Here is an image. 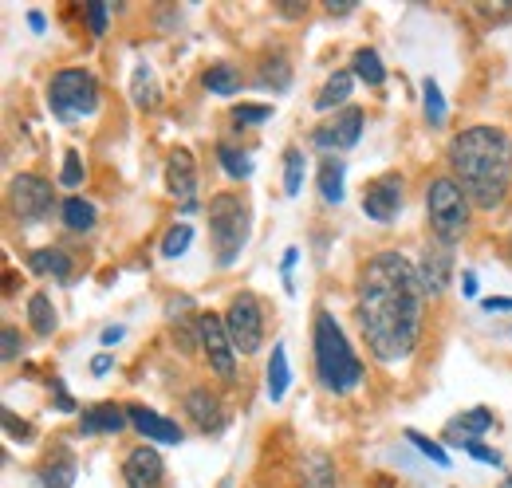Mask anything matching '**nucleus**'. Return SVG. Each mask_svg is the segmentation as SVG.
Segmentation results:
<instances>
[{"instance_id": "f257e3e1", "label": "nucleus", "mask_w": 512, "mask_h": 488, "mask_svg": "<svg viewBox=\"0 0 512 488\" xmlns=\"http://www.w3.org/2000/svg\"><path fill=\"white\" fill-rule=\"evenodd\" d=\"M422 280L402 252H375L355 280V315L379 363H402L422 335Z\"/></svg>"}, {"instance_id": "f03ea898", "label": "nucleus", "mask_w": 512, "mask_h": 488, "mask_svg": "<svg viewBox=\"0 0 512 488\" xmlns=\"http://www.w3.org/2000/svg\"><path fill=\"white\" fill-rule=\"evenodd\" d=\"M449 178L465 189V197L493 213L505 205L512 189V142L497 126H465L449 138Z\"/></svg>"}, {"instance_id": "7ed1b4c3", "label": "nucleus", "mask_w": 512, "mask_h": 488, "mask_svg": "<svg viewBox=\"0 0 512 488\" xmlns=\"http://www.w3.org/2000/svg\"><path fill=\"white\" fill-rule=\"evenodd\" d=\"M312 351H316V374L331 394H347L363 382V363L359 355L351 351L343 327L335 323L331 311L316 315V327H312Z\"/></svg>"}, {"instance_id": "20e7f679", "label": "nucleus", "mask_w": 512, "mask_h": 488, "mask_svg": "<svg viewBox=\"0 0 512 488\" xmlns=\"http://www.w3.org/2000/svg\"><path fill=\"white\" fill-rule=\"evenodd\" d=\"M205 213H209V237H213V248H217V264L221 268L237 264V256L249 244V229H253L249 201L241 193H213Z\"/></svg>"}, {"instance_id": "39448f33", "label": "nucleus", "mask_w": 512, "mask_h": 488, "mask_svg": "<svg viewBox=\"0 0 512 488\" xmlns=\"http://www.w3.org/2000/svg\"><path fill=\"white\" fill-rule=\"evenodd\" d=\"M469 209H473V201L465 197V189L453 182L449 174L430 182V189H426V217H430V233L438 241L457 244L469 233V225H473Z\"/></svg>"}, {"instance_id": "423d86ee", "label": "nucleus", "mask_w": 512, "mask_h": 488, "mask_svg": "<svg viewBox=\"0 0 512 488\" xmlns=\"http://www.w3.org/2000/svg\"><path fill=\"white\" fill-rule=\"evenodd\" d=\"M48 107L60 122H75L99 111V79L83 67H60L48 83Z\"/></svg>"}, {"instance_id": "0eeeda50", "label": "nucleus", "mask_w": 512, "mask_h": 488, "mask_svg": "<svg viewBox=\"0 0 512 488\" xmlns=\"http://www.w3.org/2000/svg\"><path fill=\"white\" fill-rule=\"evenodd\" d=\"M221 319H225V331H229L237 355H256L260 351V343H264V304L253 292H237Z\"/></svg>"}, {"instance_id": "6e6552de", "label": "nucleus", "mask_w": 512, "mask_h": 488, "mask_svg": "<svg viewBox=\"0 0 512 488\" xmlns=\"http://www.w3.org/2000/svg\"><path fill=\"white\" fill-rule=\"evenodd\" d=\"M8 205H12V217L20 225H40L56 209V189L40 174H16L8 182Z\"/></svg>"}, {"instance_id": "1a4fd4ad", "label": "nucleus", "mask_w": 512, "mask_h": 488, "mask_svg": "<svg viewBox=\"0 0 512 488\" xmlns=\"http://www.w3.org/2000/svg\"><path fill=\"white\" fill-rule=\"evenodd\" d=\"M201 355L209 363V374H217L225 386L237 382V347L225 331V319L213 311H201Z\"/></svg>"}, {"instance_id": "9d476101", "label": "nucleus", "mask_w": 512, "mask_h": 488, "mask_svg": "<svg viewBox=\"0 0 512 488\" xmlns=\"http://www.w3.org/2000/svg\"><path fill=\"white\" fill-rule=\"evenodd\" d=\"M402 197H406L402 174H379L375 182H367V189H363V213L371 221H379V225H390L402 213Z\"/></svg>"}, {"instance_id": "9b49d317", "label": "nucleus", "mask_w": 512, "mask_h": 488, "mask_svg": "<svg viewBox=\"0 0 512 488\" xmlns=\"http://www.w3.org/2000/svg\"><path fill=\"white\" fill-rule=\"evenodd\" d=\"M182 410H186V418L193 422L197 433H209V437H217L221 429H225V402L209 390V386H193L186 390V398H182Z\"/></svg>"}, {"instance_id": "f8f14e48", "label": "nucleus", "mask_w": 512, "mask_h": 488, "mask_svg": "<svg viewBox=\"0 0 512 488\" xmlns=\"http://www.w3.org/2000/svg\"><path fill=\"white\" fill-rule=\"evenodd\" d=\"M453 276V244L438 241L422 248V260H418V280H422V292L426 296H442Z\"/></svg>"}, {"instance_id": "ddd939ff", "label": "nucleus", "mask_w": 512, "mask_h": 488, "mask_svg": "<svg viewBox=\"0 0 512 488\" xmlns=\"http://www.w3.org/2000/svg\"><path fill=\"white\" fill-rule=\"evenodd\" d=\"M166 189H170V197L193 213L197 209V162H193L190 150H174L170 158H166Z\"/></svg>"}, {"instance_id": "4468645a", "label": "nucleus", "mask_w": 512, "mask_h": 488, "mask_svg": "<svg viewBox=\"0 0 512 488\" xmlns=\"http://www.w3.org/2000/svg\"><path fill=\"white\" fill-rule=\"evenodd\" d=\"M123 481H127V488H162L166 465H162L158 449L134 445L127 457H123Z\"/></svg>"}, {"instance_id": "2eb2a0df", "label": "nucleus", "mask_w": 512, "mask_h": 488, "mask_svg": "<svg viewBox=\"0 0 512 488\" xmlns=\"http://www.w3.org/2000/svg\"><path fill=\"white\" fill-rule=\"evenodd\" d=\"M363 111L359 107H347V111H339L335 119L327 122V126H320L316 130V146H323V150H351L355 142H359V134H363Z\"/></svg>"}, {"instance_id": "dca6fc26", "label": "nucleus", "mask_w": 512, "mask_h": 488, "mask_svg": "<svg viewBox=\"0 0 512 488\" xmlns=\"http://www.w3.org/2000/svg\"><path fill=\"white\" fill-rule=\"evenodd\" d=\"M127 414H130V426L138 429L142 437L158 441V445H182L186 441V433H182L178 422H170V418H162V414H154L146 406H127Z\"/></svg>"}, {"instance_id": "f3484780", "label": "nucleus", "mask_w": 512, "mask_h": 488, "mask_svg": "<svg viewBox=\"0 0 512 488\" xmlns=\"http://www.w3.org/2000/svg\"><path fill=\"white\" fill-rule=\"evenodd\" d=\"M130 426V414L115 402H95L79 414V433L83 437H99V433H123Z\"/></svg>"}, {"instance_id": "a211bd4d", "label": "nucleus", "mask_w": 512, "mask_h": 488, "mask_svg": "<svg viewBox=\"0 0 512 488\" xmlns=\"http://www.w3.org/2000/svg\"><path fill=\"white\" fill-rule=\"evenodd\" d=\"M75 473H79L75 453H71L67 445H56V449L44 457V465H40V485L44 488H71L75 485Z\"/></svg>"}, {"instance_id": "6ab92c4d", "label": "nucleus", "mask_w": 512, "mask_h": 488, "mask_svg": "<svg viewBox=\"0 0 512 488\" xmlns=\"http://www.w3.org/2000/svg\"><path fill=\"white\" fill-rule=\"evenodd\" d=\"M493 429V410H485V406H473V410H465L461 418H453L446 426V441L453 445H469V441H477L481 433H489Z\"/></svg>"}, {"instance_id": "aec40b11", "label": "nucleus", "mask_w": 512, "mask_h": 488, "mask_svg": "<svg viewBox=\"0 0 512 488\" xmlns=\"http://www.w3.org/2000/svg\"><path fill=\"white\" fill-rule=\"evenodd\" d=\"M28 268L36 272V276H52V280H71V256H67L64 248H56V244H48V248H32L28 252Z\"/></svg>"}, {"instance_id": "412c9836", "label": "nucleus", "mask_w": 512, "mask_h": 488, "mask_svg": "<svg viewBox=\"0 0 512 488\" xmlns=\"http://www.w3.org/2000/svg\"><path fill=\"white\" fill-rule=\"evenodd\" d=\"M300 488H339L335 461L327 453H308L304 457V469H300Z\"/></svg>"}, {"instance_id": "4be33fe9", "label": "nucleus", "mask_w": 512, "mask_h": 488, "mask_svg": "<svg viewBox=\"0 0 512 488\" xmlns=\"http://www.w3.org/2000/svg\"><path fill=\"white\" fill-rule=\"evenodd\" d=\"M201 83H205V91H213L221 99H233L241 91V71L233 63H213V67H205Z\"/></svg>"}, {"instance_id": "5701e85b", "label": "nucleus", "mask_w": 512, "mask_h": 488, "mask_svg": "<svg viewBox=\"0 0 512 488\" xmlns=\"http://www.w3.org/2000/svg\"><path fill=\"white\" fill-rule=\"evenodd\" d=\"M268 378H264V390H268V398L272 402H280L284 398V390H288V382H292V370H288V351H284V343H276L272 347V359H268V370H264Z\"/></svg>"}, {"instance_id": "b1692460", "label": "nucleus", "mask_w": 512, "mask_h": 488, "mask_svg": "<svg viewBox=\"0 0 512 488\" xmlns=\"http://www.w3.org/2000/svg\"><path fill=\"white\" fill-rule=\"evenodd\" d=\"M28 323H32V331H36L40 339H48V335L60 327V315H56V304H52L48 292H36V296L28 300Z\"/></svg>"}, {"instance_id": "393cba45", "label": "nucleus", "mask_w": 512, "mask_h": 488, "mask_svg": "<svg viewBox=\"0 0 512 488\" xmlns=\"http://www.w3.org/2000/svg\"><path fill=\"white\" fill-rule=\"evenodd\" d=\"M351 87H355V71H335V75L323 83L320 95H316V111H331V107L347 103V99H351Z\"/></svg>"}, {"instance_id": "a878e982", "label": "nucleus", "mask_w": 512, "mask_h": 488, "mask_svg": "<svg viewBox=\"0 0 512 488\" xmlns=\"http://www.w3.org/2000/svg\"><path fill=\"white\" fill-rule=\"evenodd\" d=\"M320 193L327 205L343 201V158L339 154H327L320 162Z\"/></svg>"}, {"instance_id": "bb28decb", "label": "nucleus", "mask_w": 512, "mask_h": 488, "mask_svg": "<svg viewBox=\"0 0 512 488\" xmlns=\"http://www.w3.org/2000/svg\"><path fill=\"white\" fill-rule=\"evenodd\" d=\"M351 71H355V79H363V83H371V87H383L386 83V67L375 48H359L355 60H351Z\"/></svg>"}, {"instance_id": "cd10ccee", "label": "nucleus", "mask_w": 512, "mask_h": 488, "mask_svg": "<svg viewBox=\"0 0 512 488\" xmlns=\"http://www.w3.org/2000/svg\"><path fill=\"white\" fill-rule=\"evenodd\" d=\"M256 83H260V87H272V91H288V87H292V67H288V60H280V56L260 60Z\"/></svg>"}, {"instance_id": "c85d7f7f", "label": "nucleus", "mask_w": 512, "mask_h": 488, "mask_svg": "<svg viewBox=\"0 0 512 488\" xmlns=\"http://www.w3.org/2000/svg\"><path fill=\"white\" fill-rule=\"evenodd\" d=\"M60 213H64V225L71 233H87L95 225V205L83 201V197H67L64 205H60Z\"/></svg>"}, {"instance_id": "c756f323", "label": "nucleus", "mask_w": 512, "mask_h": 488, "mask_svg": "<svg viewBox=\"0 0 512 488\" xmlns=\"http://www.w3.org/2000/svg\"><path fill=\"white\" fill-rule=\"evenodd\" d=\"M130 91H134V103H138V107H146V111L158 107V83H154V71H150L146 63L134 67V83H130Z\"/></svg>"}, {"instance_id": "7c9ffc66", "label": "nucleus", "mask_w": 512, "mask_h": 488, "mask_svg": "<svg viewBox=\"0 0 512 488\" xmlns=\"http://www.w3.org/2000/svg\"><path fill=\"white\" fill-rule=\"evenodd\" d=\"M217 162H221V170H225L233 182H245V178H253V158H249L245 150L221 146V150H217Z\"/></svg>"}, {"instance_id": "2f4dec72", "label": "nucleus", "mask_w": 512, "mask_h": 488, "mask_svg": "<svg viewBox=\"0 0 512 488\" xmlns=\"http://www.w3.org/2000/svg\"><path fill=\"white\" fill-rule=\"evenodd\" d=\"M304 170H308L304 154H300V150H288V154H284V193H288V197H300V189H304Z\"/></svg>"}, {"instance_id": "473e14b6", "label": "nucleus", "mask_w": 512, "mask_h": 488, "mask_svg": "<svg viewBox=\"0 0 512 488\" xmlns=\"http://www.w3.org/2000/svg\"><path fill=\"white\" fill-rule=\"evenodd\" d=\"M422 107H426V122L430 126H442L446 122V99H442V91H438L434 79L422 83Z\"/></svg>"}, {"instance_id": "72a5a7b5", "label": "nucleus", "mask_w": 512, "mask_h": 488, "mask_svg": "<svg viewBox=\"0 0 512 488\" xmlns=\"http://www.w3.org/2000/svg\"><path fill=\"white\" fill-rule=\"evenodd\" d=\"M190 241H193V225H186V221H182V225H174V229L162 237V256H166V260L182 256V252L190 248Z\"/></svg>"}, {"instance_id": "f704fd0d", "label": "nucleus", "mask_w": 512, "mask_h": 488, "mask_svg": "<svg viewBox=\"0 0 512 488\" xmlns=\"http://www.w3.org/2000/svg\"><path fill=\"white\" fill-rule=\"evenodd\" d=\"M272 119V107L268 103H237L233 107V122L237 126H260V122Z\"/></svg>"}, {"instance_id": "c9c22d12", "label": "nucleus", "mask_w": 512, "mask_h": 488, "mask_svg": "<svg viewBox=\"0 0 512 488\" xmlns=\"http://www.w3.org/2000/svg\"><path fill=\"white\" fill-rule=\"evenodd\" d=\"M83 16H87V32L91 36H103L107 32V20H111V4L91 0V4H83Z\"/></svg>"}, {"instance_id": "e433bc0d", "label": "nucleus", "mask_w": 512, "mask_h": 488, "mask_svg": "<svg viewBox=\"0 0 512 488\" xmlns=\"http://www.w3.org/2000/svg\"><path fill=\"white\" fill-rule=\"evenodd\" d=\"M406 441H410V445H418V449H422V453H426V457H430L434 465H442V469H446V465H449V453H446V449H442L438 441H430V437H422L418 429H406Z\"/></svg>"}, {"instance_id": "4c0bfd02", "label": "nucleus", "mask_w": 512, "mask_h": 488, "mask_svg": "<svg viewBox=\"0 0 512 488\" xmlns=\"http://www.w3.org/2000/svg\"><path fill=\"white\" fill-rule=\"evenodd\" d=\"M60 185H67V189L83 185V158H79V150H67V154H64V166H60Z\"/></svg>"}, {"instance_id": "58836bf2", "label": "nucleus", "mask_w": 512, "mask_h": 488, "mask_svg": "<svg viewBox=\"0 0 512 488\" xmlns=\"http://www.w3.org/2000/svg\"><path fill=\"white\" fill-rule=\"evenodd\" d=\"M4 433H8V441H20V445H28V441H32V426H28V422H20L12 410H4Z\"/></svg>"}, {"instance_id": "ea45409f", "label": "nucleus", "mask_w": 512, "mask_h": 488, "mask_svg": "<svg viewBox=\"0 0 512 488\" xmlns=\"http://www.w3.org/2000/svg\"><path fill=\"white\" fill-rule=\"evenodd\" d=\"M461 449H465L473 461H481V465H493V469L501 465V453H497V449H489V445H481V441H469V445H461Z\"/></svg>"}, {"instance_id": "a19ab883", "label": "nucleus", "mask_w": 512, "mask_h": 488, "mask_svg": "<svg viewBox=\"0 0 512 488\" xmlns=\"http://www.w3.org/2000/svg\"><path fill=\"white\" fill-rule=\"evenodd\" d=\"M24 351V339H20V331L16 327H4V363H16V355Z\"/></svg>"}, {"instance_id": "79ce46f5", "label": "nucleus", "mask_w": 512, "mask_h": 488, "mask_svg": "<svg viewBox=\"0 0 512 488\" xmlns=\"http://www.w3.org/2000/svg\"><path fill=\"white\" fill-rule=\"evenodd\" d=\"M52 390H56V402H60V410H67V414H71V410H75V402H71V394L64 390V382H60V378H52Z\"/></svg>"}, {"instance_id": "37998d69", "label": "nucleus", "mask_w": 512, "mask_h": 488, "mask_svg": "<svg viewBox=\"0 0 512 488\" xmlns=\"http://www.w3.org/2000/svg\"><path fill=\"white\" fill-rule=\"evenodd\" d=\"M485 311H512V296H489V300H481Z\"/></svg>"}, {"instance_id": "c03bdc74", "label": "nucleus", "mask_w": 512, "mask_h": 488, "mask_svg": "<svg viewBox=\"0 0 512 488\" xmlns=\"http://www.w3.org/2000/svg\"><path fill=\"white\" fill-rule=\"evenodd\" d=\"M323 8H327L331 16H351V12H355V4H347V0H339V4H335V0H327Z\"/></svg>"}, {"instance_id": "a18cd8bd", "label": "nucleus", "mask_w": 512, "mask_h": 488, "mask_svg": "<svg viewBox=\"0 0 512 488\" xmlns=\"http://www.w3.org/2000/svg\"><path fill=\"white\" fill-rule=\"evenodd\" d=\"M111 366H115V359H111V355H95V359H91V374H107Z\"/></svg>"}, {"instance_id": "49530a36", "label": "nucleus", "mask_w": 512, "mask_h": 488, "mask_svg": "<svg viewBox=\"0 0 512 488\" xmlns=\"http://www.w3.org/2000/svg\"><path fill=\"white\" fill-rule=\"evenodd\" d=\"M280 16H308V4H280Z\"/></svg>"}, {"instance_id": "de8ad7c7", "label": "nucleus", "mask_w": 512, "mask_h": 488, "mask_svg": "<svg viewBox=\"0 0 512 488\" xmlns=\"http://www.w3.org/2000/svg\"><path fill=\"white\" fill-rule=\"evenodd\" d=\"M461 292H465V296H477V276H473V272L461 276Z\"/></svg>"}, {"instance_id": "09e8293b", "label": "nucleus", "mask_w": 512, "mask_h": 488, "mask_svg": "<svg viewBox=\"0 0 512 488\" xmlns=\"http://www.w3.org/2000/svg\"><path fill=\"white\" fill-rule=\"evenodd\" d=\"M119 339H123V327H107V331H103V347H115Z\"/></svg>"}, {"instance_id": "8fccbe9b", "label": "nucleus", "mask_w": 512, "mask_h": 488, "mask_svg": "<svg viewBox=\"0 0 512 488\" xmlns=\"http://www.w3.org/2000/svg\"><path fill=\"white\" fill-rule=\"evenodd\" d=\"M28 24H32V32H44V12L32 8V12H28Z\"/></svg>"}, {"instance_id": "3c124183", "label": "nucleus", "mask_w": 512, "mask_h": 488, "mask_svg": "<svg viewBox=\"0 0 512 488\" xmlns=\"http://www.w3.org/2000/svg\"><path fill=\"white\" fill-rule=\"evenodd\" d=\"M296 260H300V252H296V248H288V252H284V276L292 272V264H296Z\"/></svg>"}, {"instance_id": "603ef678", "label": "nucleus", "mask_w": 512, "mask_h": 488, "mask_svg": "<svg viewBox=\"0 0 512 488\" xmlns=\"http://www.w3.org/2000/svg\"><path fill=\"white\" fill-rule=\"evenodd\" d=\"M501 488H512V477H505V481H501Z\"/></svg>"}, {"instance_id": "864d4df0", "label": "nucleus", "mask_w": 512, "mask_h": 488, "mask_svg": "<svg viewBox=\"0 0 512 488\" xmlns=\"http://www.w3.org/2000/svg\"><path fill=\"white\" fill-rule=\"evenodd\" d=\"M509 260H512V237H509Z\"/></svg>"}]
</instances>
